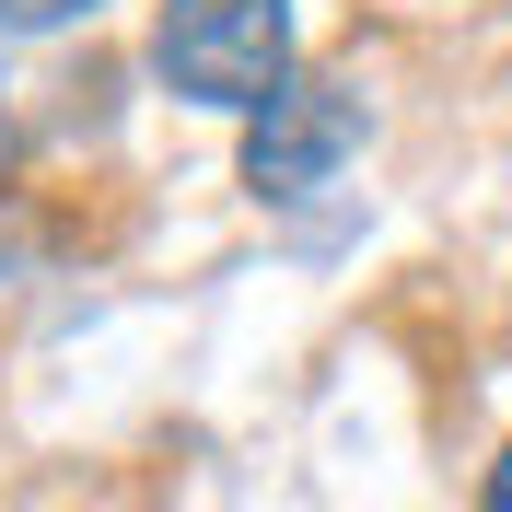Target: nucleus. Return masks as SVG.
<instances>
[{"label":"nucleus","instance_id":"obj_1","mask_svg":"<svg viewBox=\"0 0 512 512\" xmlns=\"http://www.w3.org/2000/svg\"><path fill=\"white\" fill-rule=\"evenodd\" d=\"M152 70L210 117H256L291 82V0H163Z\"/></svg>","mask_w":512,"mask_h":512},{"label":"nucleus","instance_id":"obj_2","mask_svg":"<svg viewBox=\"0 0 512 512\" xmlns=\"http://www.w3.org/2000/svg\"><path fill=\"white\" fill-rule=\"evenodd\" d=\"M361 128H373V105L350 82H280L256 105V128H245V187L256 198H315L361 152Z\"/></svg>","mask_w":512,"mask_h":512},{"label":"nucleus","instance_id":"obj_3","mask_svg":"<svg viewBox=\"0 0 512 512\" xmlns=\"http://www.w3.org/2000/svg\"><path fill=\"white\" fill-rule=\"evenodd\" d=\"M70 12H94V0H0V24L35 35V24H70Z\"/></svg>","mask_w":512,"mask_h":512},{"label":"nucleus","instance_id":"obj_4","mask_svg":"<svg viewBox=\"0 0 512 512\" xmlns=\"http://www.w3.org/2000/svg\"><path fill=\"white\" fill-rule=\"evenodd\" d=\"M478 512H512V443H501V466H489V501Z\"/></svg>","mask_w":512,"mask_h":512}]
</instances>
